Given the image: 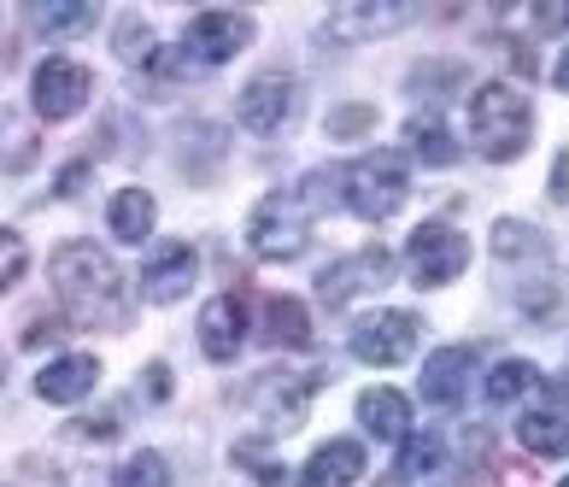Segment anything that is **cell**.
<instances>
[{"label":"cell","instance_id":"25","mask_svg":"<svg viewBox=\"0 0 569 487\" xmlns=\"http://www.w3.org/2000/svg\"><path fill=\"white\" fill-rule=\"evenodd\" d=\"M399 447H406V453H399V470H406V476H435L440 464H447V440H440V435H406Z\"/></svg>","mask_w":569,"mask_h":487},{"label":"cell","instance_id":"18","mask_svg":"<svg viewBox=\"0 0 569 487\" xmlns=\"http://www.w3.org/2000/svg\"><path fill=\"white\" fill-rule=\"evenodd\" d=\"M107 223H112L118 241H147V236H153V223H159V206H153L147 188H118L112 206H107Z\"/></svg>","mask_w":569,"mask_h":487},{"label":"cell","instance_id":"29","mask_svg":"<svg viewBox=\"0 0 569 487\" xmlns=\"http://www.w3.org/2000/svg\"><path fill=\"white\" fill-rule=\"evenodd\" d=\"M30 252H24V236H12V229H0V294H7L18 277H24Z\"/></svg>","mask_w":569,"mask_h":487},{"label":"cell","instance_id":"1","mask_svg":"<svg viewBox=\"0 0 569 487\" xmlns=\"http://www.w3.org/2000/svg\"><path fill=\"white\" fill-rule=\"evenodd\" d=\"M53 294H59V306H66L77 324H89V329L123 324V317H130L118 265L94 241H66L53 252Z\"/></svg>","mask_w":569,"mask_h":487},{"label":"cell","instance_id":"19","mask_svg":"<svg viewBox=\"0 0 569 487\" xmlns=\"http://www.w3.org/2000/svg\"><path fill=\"white\" fill-rule=\"evenodd\" d=\"M264 341L277 347H306L311 341V317L300 300H288V294H270L264 300Z\"/></svg>","mask_w":569,"mask_h":487},{"label":"cell","instance_id":"24","mask_svg":"<svg viewBox=\"0 0 569 487\" xmlns=\"http://www.w3.org/2000/svg\"><path fill=\"white\" fill-rule=\"evenodd\" d=\"M112 487H171V464L159 453H130L112 470Z\"/></svg>","mask_w":569,"mask_h":487},{"label":"cell","instance_id":"15","mask_svg":"<svg viewBox=\"0 0 569 487\" xmlns=\"http://www.w3.org/2000/svg\"><path fill=\"white\" fill-rule=\"evenodd\" d=\"M470 376H476V352L470 347H440V352H429V365H423V399L429 406H458L463 388H470Z\"/></svg>","mask_w":569,"mask_h":487},{"label":"cell","instance_id":"27","mask_svg":"<svg viewBox=\"0 0 569 487\" xmlns=\"http://www.w3.org/2000/svg\"><path fill=\"white\" fill-rule=\"evenodd\" d=\"M365 130H376V106L352 100V106H335V112H329V136L335 141H352V136H365Z\"/></svg>","mask_w":569,"mask_h":487},{"label":"cell","instance_id":"33","mask_svg":"<svg viewBox=\"0 0 569 487\" xmlns=\"http://www.w3.org/2000/svg\"><path fill=\"white\" fill-rule=\"evenodd\" d=\"M141 394L164 399V394H171V370H164V365H147V376H141Z\"/></svg>","mask_w":569,"mask_h":487},{"label":"cell","instance_id":"2","mask_svg":"<svg viewBox=\"0 0 569 487\" xmlns=\"http://www.w3.org/2000/svg\"><path fill=\"white\" fill-rule=\"evenodd\" d=\"M529 130H535V112L511 82H481L470 95V141L481 159H493V165L517 159L529 147Z\"/></svg>","mask_w":569,"mask_h":487},{"label":"cell","instance_id":"7","mask_svg":"<svg viewBox=\"0 0 569 487\" xmlns=\"http://www.w3.org/2000/svg\"><path fill=\"white\" fill-rule=\"evenodd\" d=\"M89 95H94V77L82 71L77 59H66V53L41 59L36 77H30V100H36V112H41V118H53V123L77 118L82 106H89Z\"/></svg>","mask_w":569,"mask_h":487},{"label":"cell","instance_id":"13","mask_svg":"<svg viewBox=\"0 0 569 487\" xmlns=\"http://www.w3.org/2000/svg\"><path fill=\"white\" fill-rule=\"evenodd\" d=\"M241 341H247V306L241 294H218V300H206L200 311V347L212 365H229V358H241Z\"/></svg>","mask_w":569,"mask_h":487},{"label":"cell","instance_id":"35","mask_svg":"<svg viewBox=\"0 0 569 487\" xmlns=\"http://www.w3.org/2000/svg\"><path fill=\"white\" fill-rule=\"evenodd\" d=\"M552 82H558V89L569 95V48H563V59H558V71H552Z\"/></svg>","mask_w":569,"mask_h":487},{"label":"cell","instance_id":"36","mask_svg":"<svg viewBox=\"0 0 569 487\" xmlns=\"http://www.w3.org/2000/svg\"><path fill=\"white\" fill-rule=\"evenodd\" d=\"M552 394H558V399H563V406H569V370H563V376H558V382H552Z\"/></svg>","mask_w":569,"mask_h":487},{"label":"cell","instance_id":"37","mask_svg":"<svg viewBox=\"0 0 569 487\" xmlns=\"http://www.w3.org/2000/svg\"><path fill=\"white\" fill-rule=\"evenodd\" d=\"M0 382H7V352H0Z\"/></svg>","mask_w":569,"mask_h":487},{"label":"cell","instance_id":"9","mask_svg":"<svg viewBox=\"0 0 569 487\" xmlns=\"http://www.w3.org/2000/svg\"><path fill=\"white\" fill-rule=\"evenodd\" d=\"M293 106H300V82H293L288 71H259L241 89L236 118H241V130H252V136H277L282 123L293 118Z\"/></svg>","mask_w":569,"mask_h":487},{"label":"cell","instance_id":"32","mask_svg":"<svg viewBox=\"0 0 569 487\" xmlns=\"http://www.w3.org/2000/svg\"><path fill=\"white\" fill-rule=\"evenodd\" d=\"M71 435H77V440H112V435H118V417H112V411L77 417V423H71Z\"/></svg>","mask_w":569,"mask_h":487},{"label":"cell","instance_id":"6","mask_svg":"<svg viewBox=\"0 0 569 487\" xmlns=\"http://www.w3.org/2000/svg\"><path fill=\"white\" fill-rule=\"evenodd\" d=\"M470 265V241L452 223H417L406 241V270L417 288H447L458 270Z\"/></svg>","mask_w":569,"mask_h":487},{"label":"cell","instance_id":"22","mask_svg":"<svg viewBox=\"0 0 569 487\" xmlns=\"http://www.w3.org/2000/svg\"><path fill=\"white\" fill-rule=\"evenodd\" d=\"M540 388V370L529 365V358H505V365L488 370V399L493 406H517L522 394H535Z\"/></svg>","mask_w":569,"mask_h":487},{"label":"cell","instance_id":"28","mask_svg":"<svg viewBox=\"0 0 569 487\" xmlns=\"http://www.w3.org/2000/svg\"><path fill=\"white\" fill-rule=\"evenodd\" d=\"M236 464H241V470H252V476H259V487H282L277 458H270V453L259 447V440H241V447H236Z\"/></svg>","mask_w":569,"mask_h":487},{"label":"cell","instance_id":"8","mask_svg":"<svg viewBox=\"0 0 569 487\" xmlns=\"http://www.w3.org/2000/svg\"><path fill=\"white\" fill-rule=\"evenodd\" d=\"M388 277H393V252L358 247V252H347V259L318 270V294H323V306H352L358 294H382Z\"/></svg>","mask_w":569,"mask_h":487},{"label":"cell","instance_id":"10","mask_svg":"<svg viewBox=\"0 0 569 487\" xmlns=\"http://www.w3.org/2000/svg\"><path fill=\"white\" fill-rule=\"evenodd\" d=\"M247 41H252L247 12H194L182 30V48H188V59H200V66H223V59H236Z\"/></svg>","mask_w":569,"mask_h":487},{"label":"cell","instance_id":"11","mask_svg":"<svg viewBox=\"0 0 569 487\" xmlns=\"http://www.w3.org/2000/svg\"><path fill=\"white\" fill-rule=\"evenodd\" d=\"M194 277H200V252L188 241H159L153 252H147V265H141V294L153 306H171V300H182V294L194 288Z\"/></svg>","mask_w":569,"mask_h":487},{"label":"cell","instance_id":"4","mask_svg":"<svg viewBox=\"0 0 569 487\" xmlns=\"http://www.w3.org/2000/svg\"><path fill=\"white\" fill-rule=\"evenodd\" d=\"M341 182H347V206L358 211V218H370V223L393 218V211L406 206V195H411V177H406V159L399 153H365Z\"/></svg>","mask_w":569,"mask_h":487},{"label":"cell","instance_id":"20","mask_svg":"<svg viewBox=\"0 0 569 487\" xmlns=\"http://www.w3.org/2000/svg\"><path fill=\"white\" fill-rule=\"evenodd\" d=\"M406 141H411V153L435 165V171H447V165H458V141L447 136V123L440 118H411L406 123Z\"/></svg>","mask_w":569,"mask_h":487},{"label":"cell","instance_id":"34","mask_svg":"<svg viewBox=\"0 0 569 487\" xmlns=\"http://www.w3.org/2000/svg\"><path fill=\"white\" fill-rule=\"evenodd\" d=\"M552 200L569 206V153H558V165H552Z\"/></svg>","mask_w":569,"mask_h":487},{"label":"cell","instance_id":"23","mask_svg":"<svg viewBox=\"0 0 569 487\" xmlns=\"http://www.w3.org/2000/svg\"><path fill=\"white\" fill-rule=\"evenodd\" d=\"M493 252H499V259H546V236H540V229L535 223H517V218H499L493 223Z\"/></svg>","mask_w":569,"mask_h":487},{"label":"cell","instance_id":"30","mask_svg":"<svg viewBox=\"0 0 569 487\" xmlns=\"http://www.w3.org/2000/svg\"><path fill=\"white\" fill-rule=\"evenodd\" d=\"M118 53H123V59L153 53V30H147L141 18H123V24H118Z\"/></svg>","mask_w":569,"mask_h":487},{"label":"cell","instance_id":"21","mask_svg":"<svg viewBox=\"0 0 569 487\" xmlns=\"http://www.w3.org/2000/svg\"><path fill=\"white\" fill-rule=\"evenodd\" d=\"M517 440L540 458H558V453H569V423L558 411H529L517 423Z\"/></svg>","mask_w":569,"mask_h":487},{"label":"cell","instance_id":"5","mask_svg":"<svg viewBox=\"0 0 569 487\" xmlns=\"http://www.w3.org/2000/svg\"><path fill=\"white\" fill-rule=\"evenodd\" d=\"M417 341H423V317L417 311H370L352 324V358H365V365H406V358L417 352Z\"/></svg>","mask_w":569,"mask_h":487},{"label":"cell","instance_id":"12","mask_svg":"<svg viewBox=\"0 0 569 487\" xmlns=\"http://www.w3.org/2000/svg\"><path fill=\"white\" fill-rule=\"evenodd\" d=\"M417 18V7H406V0H352V7H335L329 12V36L335 41H376V36H393V30H406Z\"/></svg>","mask_w":569,"mask_h":487},{"label":"cell","instance_id":"16","mask_svg":"<svg viewBox=\"0 0 569 487\" xmlns=\"http://www.w3.org/2000/svg\"><path fill=\"white\" fill-rule=\"evenodd\" d=\"M365 481V447L358 440H323L306 458V487H352Z\"/></svg>","mask_w":569,"mask_h":487},{"label":"cell","instance_id":"14","mask_svg":"<svg viewBox=\"0 0 569 487\" xmlns=\"http://www.w3.org/2000/svg\"><path fill=\"white\" fill-rule=\"evenodd\" d=\"M94 382H100V358L71 352V358H53V365L36 376V394L48 399V406H77L82 394H94Z\"/></svg>","mask_w":569,"mask_h":487},{"label":"cell","instance_id":"3","mask_svg":"<svg viewBox=\"0 0 569 487\" xmlns=\"http://www.w3.org/2000/svg\"><path fill=\"white\" fill-rule=\"evenodd\" d=\"M247 247L259 252V259H277V265L300 259V252L311 247V211L293 195H264L247 218Z\"/></svg>","mask_w":569,"mask_h":487},{"label":"cell","instance_id":"31","mask_svg":"<svg viewBox=\"0 0 569 487\" xmlns=\"http://www.w3.org/2000/svg\"><path fill=\"white\" fill-rule=\"evenodd\" d=\"M522 311L540 317V324H552V317L563 311V300H558V288H552V282H535L529 294H522Z\"/></svg>","mask_w":569,"mask_h":487},{"label":"cell","instance_id":"26","mask_svg":"<svg viewBox=\"0 0 569 487\" xmlns=\"http://www.w3.org/2000/svg\"><path fill=\"white\" fill-rule=\"evenodd\" d=\"M30 18H36V30H48V36H77V30L94 24L89 7H36Z\"/></svg>","mask_w":569,"mask_h":487},{"label":"cell","instance_id":"38","mask_svg":"<svg viewBox=\"0 0 569 487\" xmlns=\"http://www.w3.org/2000/svg\"><path fill=\"white\" fill-rule=\"evenodd\" d=\"M558 487H569V481H558Z\"/></svg>","mask_w":569,"mask_h":487},{"label":"cell","instance_id":"17","mask_svg":"<svg viewBox=\"0 0 569 487\" xmlns=\"http://www.w3.org/2000/svg\"><path fill=\"white\" fill-rule=\"evenodd\" d=\"M358 423H365V435H376V440H406L411 435V406L399 388H365L358 394Z\"/></svg>","mask_w":569,"mask_h":487}]
</instances>
